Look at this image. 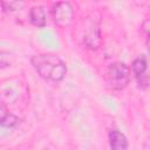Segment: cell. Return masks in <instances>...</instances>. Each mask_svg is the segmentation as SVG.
Here are the masks:
<instances>
[{"label":"cell","mask_w":150,"mask_h":150,"mask_svg":"<svg viewBox=\"0 0 150 150\" xmlns=\"http://www.w3.org/2000/svg\"><path fill=\"white\" fill-rule=\"evenodd\" d=\"M110 150H128L129 143L125 135L118 129H111L109 131Z\"/></svg>","instance_id":"8992f818"},{"label":"cell","mask_w":150,"mask_h":150,"mask_svg":"<svg viewBox=\"0 0 150 150\" xmlns=\"http://www.w3.org/2000/svg\"><path fill=\"white\" fill-rule=\"evenodd\" d=\"M146 69H148V61L145 55H141L132 61L131 70L141 89H146L149 84V76L146 74Z\"/></svg>","instance_id":"277c9868"},{"label":"cell","mask_w":150,"mask_h":150,"mask_svg":"<svg viewBox=\"0 0 150 150\" xmlns=\"http://www.w3.org/2000/svg\"><path fill=\"white\" fill-rule=\"evenodd\" d=\"M83 42L89 49H97L101 46L100 27L96 22H90L83 34Z\"/></svg>","instance_id":"5b68a950"},{"label":"cell","mask_w":150,"mask_h":150,"mask_svg":"<svg viewBox=\"0 0 150 150\" xmlns=\"http://www.w3.org/2000/svg\"><path fill=\"white\" fill-rule=\"evenodd\" d=\"M108 84L114 90L124 89L130 81V68L123 62H114L108 67Z\"/></svg>","instance_id":"7a4b0ae2"},{"label":"cell","mask_w":150,"mask_h":150,"mask_svg":"<svg viewBox=\"0 0 150 150\" xmlns=\"http://www.w3.org/2000/svg\"><path fill=\"white\" fill-rule=\"evenodd\" d=\"M29 21L39 27V28H43L47 23V13L43 6H34L30 8L29 11Z\"/></svg>","instance_id":"52a82bcc"},{"label":"cell","mask_w":150,"mask_h":150,"mask_svg":"<svg viewBox=\"0 0 150 150\" xmlns=\"http://www.w3.org/2000/svg\"><path fill=\"white\" fill-rule=\"evenodd\" d=\"M52 15H53L54 22L59 27L66 28L73 22V19H74L73 6L68 1L55 2L52 7Z\"/></svg>","instance_id":"3957f363"},{"label":"cell","mask_w":150,"mask_h":150,"mask_svg":"<svg viewBox=\"0 0 150 150\" xmlns=\"http://www.w3.org/2000/svg\"><path fill=\"white\" fill-rule=\"evenodd\" d=\"M13 60V55L9 52H0V69H4L8 66H11Z\"/></svg>","instance_id":"9c48e42d"},{"label":"cell","mask_w":150,"mask_h":150,"mask_svg":"<svg viewBox=\"0 0 150 150\" xmlns=\"http://www.w3.org/2000/svg\"><path fill=\"white\" fill-rule=\"evenodd\" d=\"M35 71L45 80L60 82L67 74V66L59 56L53 54H36L30 57Z\"/></svg>","instance_id":"6da1fadb"},{"label":"cell","mask_w":150,"mask_h":150,"mask_svg":"<svg viewBox=\"0 0 150 150\" xmlns=\"http://www.w3.org/2000/svg\"><path fill=\"white\" fill-rule=\"evenodd\" d=\"M4 9L6 12H14V11H18L20 9L22 6H23V2L21 1H7V2H1Z\"/></svg>","instance_id":"30bf717a"},{"label":"cell","mask_w":150,"mask_h":150,"mask_svg":"<svg viewBox=\"0 0 150 150\" xmlns=\"http://www.w3.org/2000/svg\"><path fill=\"white\" fill-rule=\"evenodd\" d=\"M19 123V118L9 112L7 105L2 102H0V125L5 128H12Z\"/></svg>","instance_id":"ba28073f"}]
</instances>
